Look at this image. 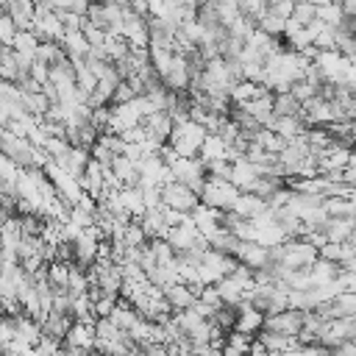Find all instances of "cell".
Instances as JSON below:
<instances>
[{"label": "cell", "instance_id": "cell-5", "mask_svg": "<svg viewBox=\"0 0 356 356\" xmlns=\"http://www.w3.org/2000/svg\"><path fill=\"white\" fill-rule=\"evenodd\" d=\"M17 33H19V28L14 25V19L6 11H0V42H3V47H14Z\"/></svg>", "mask_w": 356, "mask_h": 356}, {"label": "cell", "instance_id": "cell-4", "mask_svg": "<svg viewBox=\"0 0 356 356\" xmlns=\"http://www.w3.org/2000/svg\"><path fill=\"white\" fill-rule=\"evenodd\" d=\"M292 22L300 25V28H309L312 22H317V6L314 3H295Z\"/></svg>", "mask_w": 356, "mask_h": 356}, {"label": "cell", "instance_id": "cell-3", "mask_svg": "<svg viewBox=\"0 0 356 356\" xmlns=\"http://www.w3.org/2000/svg\"><path fill=\"white\" fill-rule=\"evenodd\" d=\"M273 111H275L278 120H284V117H300L303 114V103L292 92H275L273 95Z\"/></svg>", "mask_w": 356, "mask_h": 356}, {"label": "cell", "instance_id": "cell-1", "mask_svg": "<svg viewBox=\"0 0 356 356\" xmlns=\"http://www.w3.org/2000/svg\"><path fill=\"white\" fill-rule=\"evenodd\" d=\"M161 200H164L167 209L184 214V217H192V214L200 209V203H203L200 195H195V192H192L186 184H181V181L164 184V186H161Z\"/></svg>", "mask_w": 356, "mask_h": 356}, {"label": "cell", "instance_id": "cell-2", "mask_svg": "<svg viewBox=\"0 0 356 356\" xmlns=\"http://www.w3.org/2000/svg\"><path fill=\"white\" fill-rule=\"evenodd\" d=\"M164 292V298H167V303H170V309L178 314V312H189V309H195V303H197V292L192 289V286H186V284H170L167 289H161Z\"/></svg>", "mask_w": 356, "mask_h": 356}]
</instances>
